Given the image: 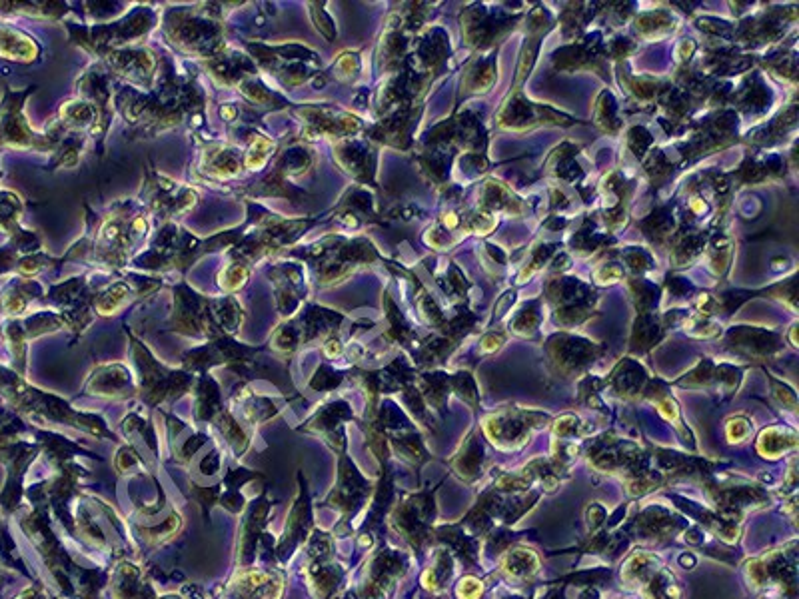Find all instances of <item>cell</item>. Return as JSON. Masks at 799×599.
Returning <instances> with one entry per match:
<instances>
[{"instance_id":"cell-1","label":"cell","mask_w":799,"mask_h":599,"mask_svg":"<svg viewBox=\"0 0 799 599\" xmlns=\"http://www.w3.org/2000/svg\"><path fill=\"white\" fill-rule=\"evenodd\" d=\"M116 106L126 122L136 126V134L154 136L182 124L186 116L200 110L204 106V92L196 84V76L180 78L170 74L146 96L136 90L118 92Z\"/></svg>"},{"instance_id":"cell-2","label":"cell","mask_w":799,"mask_h":599,"mask_svg":"<svg viewBox=\"0 0 799 599\" xmlns=\"http://www.w3.org/2000/svg\"><path fill=\"white\" fill-rule=\"evenodd\" d=\"M164 36L178 52L198 56L202 62L226 50L220 10L212 8H174L166 12Z\"/></svg>"},{"instance_id":"cell-3","label":"cell","mask_w":799,"mask_h":599,"mask_svg":"<svg viewBox=\"0 0 799 599\" xmlns=\"http://www.w3.org/2000/svg\"><path fill=\"white\" fill-rule=\"evenodd\" d=\"M146 232V210H138L132 202L118 204L102 218L88 240L90 260L104 268H122L128 262L134 244L146 236Z\"/></svg>"},{"instance_id":"cell-4","label":"cell","mask_w":799,"mask_h":599,"mask_svg":"<svg viewBox=\"0 0 799 599\" xmlns=\"http://www.w3.org/2000/svg\"><path fill=\"white\" fill-rule=\"evenodd\" d=\"M292 254L296 258L308 260L320 286H332L344 280L362 262L374 260V250L364 240L346 242L340 238H324L306 250Z\"/></svg>"},{"instance_id":"cell-5","label":"cell","mask_w":799,"mask_h":599,"mask_svg":"<svg viewBox=\"0 0 799 599\" xmlns=\"http://www.w3.org/2000/svg\"><path fill=\"white\" fill-rule=\"evenodd\" d=\"M246 48L250 52V60L278 78V82L286 88L300 86L318 72V54L302 44L288 42L284 46H268L246 42Z\"/></svg>"},{"instance_id":"cell-6","label":"cell","mask_w":799,"mask_h":599,"mask_svg":"<svg viewBox=\"0 0 799 599\" xmlns=\"http://www.w3.org/2000/svg\"><path fill=\"white\" fill-rule=\"evenodd\" d=\"M154 12L140 8L130 12L122 22L106 24V26H94V28H80V26H70L72 38L76 44L84 46L88 52L104 56L110 50L124 48L128 46L134 38H140L154 26Z\"/></svg>"},{"instance_id":"cell-7","label":"cell","mask_w":799,"mask_h":599,"mask_svg":"<svg viewBox=\"0 0 799 599\" xmlns=\"http://www.w3.org/2000/svg\"><path fill=\"white\" fill-rule=\"evenodd\" d=\"M168 326L172 332L200 336L206 340L226 336L216 320V298L200 296L186 286H178L174 290V312L168 320Z\"/></svg>"},{"instance_id":"cell-8","label":"cell","mask_w":799,"mask_h":599,"mask_svg":"<svg viewBox=\"0 0 799 599\" xmlns=\"http://www.w3.org/2000/svg\"><path fill=\"white\" fill-rule=\"evenodd\" d=\"M34 92L30 86L24 92L4 90L0 102V148H14V150H40V152H54L56 146L46 134H36L26 116H24V100Z\"/></svg>"},{"instance_id":"cell-9","label":"cell","mask_w":799,"mask_h":599,"mask_svg":"<svg viewBox=\"0 0 799 599\" xmlns=\"http://www.w3.org/2000/svg\"><path fill=\"white\" fill-rule=\"evenodd\" d=\"M198 202V196L194 190L180 186L174 180H168L160 174H150L144 182L142 190V204L146 206V212H152L164 220L184 216L194 208Z\"/></svg>"},{"instance_id":"cell-10","label":"cell","mask_w":799,"mask_h":599,"mask_svg":"<svg viewBox=\"0 0 799 599\" xmlns=\"http://www.w3.org/2000/svg\"><path fill=\"white\" fill-rule=\"evenodd\" d=\"M108 70L132 86L152 90L158 72V56L148 46H124L102 56Z\"/></svg>"},{"instance_id":"cell-11","label":"cell","mask_w":799,"mask_h":599,"mask_svg":"<svg viewBox=\"0 0 799 599\" xmlns=\"http://www.w3.org/2000/svg\"><path fill=\"white\" fill-rule=\"evenodd\" d=\"M294 114L302 120V130L298 132V138L304 140H314L320 136H332V138H348L350 134L360 130L358 118L328 108V106H302L296 108Z\"/></svg>"},{"instance_id":"cell-12","label":"cell","mask_w":799,"mask_h":599,"mask_svg":"<svg viewBox=\"0 0 799 599\" xmlns=\"http://www.w3.org/2000/svg\"><path fill=\"white\" fill-rule=\"evenodd\" d=\"M244 166V152L232 144H206L200 152V172L214 182H226L240 174Z\"/></svg>"},{"instance_id":"cell-13","label":"cell","mask_w":799,"mask_h":599,"mask_svg":"<svg viewBox=\"0 0 799 599\" xmlns=\"http://www.w3.org/2000/svg\"><path fill=\"white\" fill-rule=\"evenodd\" d=\"M158 286H160L158 280H156V282H154V280H144V282H140V286H138V282L134 284V282H130V280H118V282L110 284L106 290L98 292V294L94 296L92 306H94V310H96L98 314H102V316H112V314H116L120 308H124L130 300L140 298V296H146L148 292L158 290Z\"/></svg>"},{"instance_id":"cell-14","label":"cell","mask_w":799,"mask_h":599,"mask_svg":"<svg viewBox=\"0 0 799 599\" xmlns=\"http://www.w3.org/2000/svg\"><path fill=\"white\" fill-rule=\"evenodd\" d=\"M272 280L276 284V294H278V302H280V314L284 318L292 316L296 312V308L300 306V302L304 300V280L300 276V272L292 266L288 268H276L272 270Z\"/></svg>"},{"instance_id":"cell-15","label":"cell","mask_w":799,"mask_h":599,"mask_svg":"<svg viewBox=\"0 0 799 599\" xmlns=\"http://www.w3.org/2000/svg\"><path fill=\"white\" fill-rule=\"evenodd\" d=\"M38 44L22 30L0 22V56L14 60V62H22V64H30L38 58Z\"/></svg>"},{"instance_id":"cell-16","label":"cell","mask_w":799,"mask_h":599,"mask_svg":"<svg viewBox=\"0 0 799 599\" xmlns=\"http://www.w3.org/2000/svg\"><path fill=\"white\" fill-rule=\"evenodd\" d=\"M334 156L338 160V164L348 170L350 174L358 176V178H366L370 174V156L368 150L356 142L350 140H342L340 144L334 146Z\"/></svg>"},{"instance_id":"cell-17","label":"cell","mask_w":799,"mask_h":599,"mask_svg":"<svg viewBox=\"0 0 799 599\" xmlns=\"http://www.w3.org/2000/svg\"><path fill=\"white\" fill-rule=\"evenodd\" d=\"M22 216V200L8 190H0V230L10 238H16L24 230L18 226Z\"/></svg>"},{"instance_id":"cell-18","label":"cell","mask_w":799,"mask_h":599,"mask_svg":"<svg viewBox=\"0 0 799 599\" xmlns=\"http://www.w3.org/2000/svg\"><path fill=\"white\" fill-rule=\"evenodd\" d=\"M276 150V142L264 134L252 132L248 138V148L244 152V166L248 170H260L266 166L270 156Z\"/></svg>"},{"instance_id":"cell-19","label":"cell","mask_w":799,"mask_h":599,"mask_svg":"<svg viewBox=\"0 0 799 599\" xmlns=\"http://www.w3.org/2000/svg\"><path fill=\"white\" fill-rule=\"evenodd\" d=\"M0 12H20L36 18H60L68 12L62 2H0Z\"/></svg>"},{"instance_id":"cell-20","label":"cell","mask_w":799,"mask_h":599,"mask_svg":"<svg viewBox=\"0 0 799 599\" xmlns=\"http://www.w3.org/2000/svg\"><path fill=\"white\" fill-rule=\"evenodd\" d=\"M250 274H252V266H248L244 262H238V260H232L218 272V286L222 288V292L226 296H232L234 292H238L246 284Z\"/></svg>"},{"instance_id":"cell-21","label":"cell","mask_w":799,"mask_h":599,"mask_svg":"<svg viewBox=\"0 0 799 599\" xmlns=\"http://www.w3.org/2000/svg\"><path fill=\"white\" fill-rule=\"evenodd\" d=\"M334 70H336V74H338L340 78H344V80H348L350 76H354L356 70H358V58H356V54H342V56L338 58Z\"/></svg>"},{"instance_id":"cell-22","label":"cell","mask_w":799,"mask_h":599,"mask_svg":"<svg viewBox=\"0 0 799 599\" xmlns=\"http://www.w3.org/2000/svg\"><path fill=\"white\" fill-rule=\"evenodd\" d=\"M314 24L318 26V30L330 40V38H334V26H332V20L330 18H326L324 16V10L322 8H316V14H314Z\"/></svg>"},{"instance_id":"cell-23","label":"cell","mask_w":799,"mask_h":599,"mask_svg":"<svg viewBox=\"0 0 799 599\" xmlns=\"http://www.w3.org/2000/svg\"><path fill=\"white\" fill-rule=\"evenodd\" d=\"M748 432H750V426L744 420L730 422V426H728V436L732 442H742V438H746Z\"/></svg>"},{"instance_id":"cell-24","label":"cell","mask_w":799,"mask_h":599,"mask_svg":"<svg viewBox=\"0 0 799 599\" xmlns=\"http://www.w3.org/2000/svg\"><path fill=\"white\" fill-rule=\"evenodd\" d=\"M458 594H460V598L462 599H476L482 594V586H480L476 580L470 578V580H464V582H462Z\"/></svg>"},{"instance_id":"cell-25","label":"cell","mask_w":799,"mask_h":599,"mask_svg":"<svg viewBox=\"0 0 799 599\" xmlns=\"http://www.w3.org/2000/svg\"><path fill=\"white\" fill-rule=\"evenodd\" d=\"M482 344H484V346H482L484 352L496 350V348H500V344H502V336H488V338H484Z\"/></svg>"}]
</instances>
